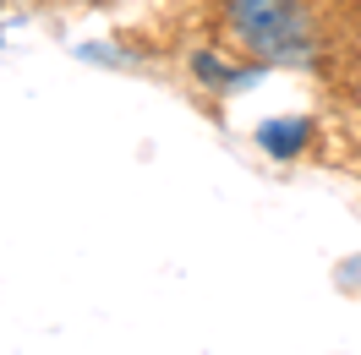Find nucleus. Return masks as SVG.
Segmentation results:
<instances>
[{"mask_svg":"<svg viewBox=\"0 0 361 355\" xmlns=\"http://www.w3.org/2000/svg\"><path fill=\"white\" fill-rule=\"evenodd\" d=\"M33 6H49V0H33Z\"/></svg>","mask_w":361,"mask_h":355,"instance_id":"4","label":"nucleus"},{"mask_svg":"<svg viewBox=\"0 0 361 355\" xmlns=\"http://www.w3.org/2000/svg\"><path fill=\"white\" fill-rule=\"evenodd\" d=\"M307 142H312V120H307V115H274V120L257 126V148H263L269 158H279V164L301 158Z\"/></svg>","mask_w":361,"mask_h":355,"instance_id":"2","label":"nucleus"},{"mask_svg":"<svg viewBox=\"0 0 361 355\" xmlns=\"http://www.w3.org/2000/svg\"><path fill=\"white\" fill-rule=\"evenodd\" d=\"M225 27L257 66H295L312 49L307 0H225Z\"/></svg>","mask_w":361,"mask_h":355,"instance_id":"1","label":"nucleus"},{"mask_svg":"<svg viewBox=\"0 0 361 355\" xmlns=\"http://www.w3.org/2000/svg\"><path fill=\"white\" fill-rule=\"evenodd\" d=\"M192 71L203 77L208 88H247L252 77H257V66H252V71H235L230 61H219V55H208V49H197V55H192Z\"/></svg>","mask_w":361,"mask_h":355,"instance_id":"3","label":"nucleus"}]
</instances>
